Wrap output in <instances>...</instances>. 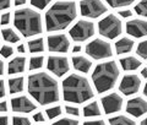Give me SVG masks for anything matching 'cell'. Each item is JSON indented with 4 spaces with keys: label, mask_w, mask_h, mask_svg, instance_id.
Returning <instances> with one entry per match:
<instances>
[{
    "label": "cell",
    "mask_w": 147,
    "mask_h": 125,
    "mask_svg": "<svg viewBox=\"0 0 147 125\" xmlns=\"http://www.w3.org/2000/svg\"><path fill=\"white\" fill-rule=\"evenodd\" d=\"M28 92L42 105L59 101L58 82L45 72H37L28 77Z\"/></svg>",
    "instance_id": "obj_1"
},
{
    "label": "cell",
    "mask_w": 147,
    "mask_h": 125,
    "mask_svg": "<svg viewBox=\"0 0 147 125\" xmlns=\"http://www.w3.org/2000/svg\"><path fill=\"white\" fill-rule=\"evenodd\" d=\"M76 17V4L74 1H58L45 14V26L48 31H61Z\"/></svg>",
    "instance_id": "obj_2"
},
{
    "label": "cell",
    "mask_w": 147,
    "mask_h": 125,
    "mask_svg": "<svg viewBox=\"0 0 147 125\" xmlns=\"http://www.w3.org/2000/svg\"><path fill=\"white\" fill-rule=\"evenodd\" d=\"M63 95L66 102L82 103L93 97V91L86 77L72 74L63 81Z\"/></svg>",
    "instance_id": "obj_3"
},
{
    "label": "cell",
    "mask_w": 147,
    "mask_h": 125,
    "mask_svg": "<svg viewBox=\"0 0 147 125\" xmlns=\"http://www.w3.org/2000/svg\"><path fill=\"white\" fill-rule=\"evenodd\" d=\"M13 24L25 37H32L42 32L40 15L30 7L16 10L13 14Z\"/></svg>",
    "instance_id": "obj_4"
},
{
    "label": "cell",
    "mask_w": 147,
    "mask_h": 125,
    "mask_svg": "<svg viewBox=\"0 0 147 125\" xmlns=\"http://www.w3.org/2000/svg\"><path fill=\"white\" fill-rule=\"evenodd\" d=\"M119 77V68L115 61H105L96 66L92 72V81L99 93L105 92L115 86Z\"/></svg>",
    "instance_id": "obj_5"
},
{
    "label": "cell",
    "mask_w": 147,
    "mask_h": 125,
    "mask_svg": "<svg viewBox=\"0 0 147 125\" xmlns=\"http://www.w3.org/2000/svg\"><path fill=\"white\" fill-rule=\"evenodd\" d=\"M98 30H99V33L104 37H107L108 39H114L119 34H121L123 25H121V21L115 15L110 14V15H107L99 21Z\"/></svg>",
    "instance_id": "obj_6"
},
{
    "label": "cell",
    "mask_w": 147,
    "mask_h": 125,
    "mask_svg": "<svg viewBox=\"0 0 147 125\" xmlns=\"http://www.w3.org/2000/svg\"><path fill=\"white\" fill-rule=\"evenodd\" d=\"M86 53L93 59H105L112 57V47L107 41L96 38L86 45Z\"/></svg>",
    "instance_id": "obj_7"
},
{
    "label": "cell",
    "mask_w": 147,
    "mask_h": 125,
    "mask_svg": "<svg viewBox=\"0 0 147 125\" xmlns=\"http://www.w3.org/2000/svg\"><path fill=\"white\" fill-rule=\"evenodd\" d=\"M94 34V25L93 22L87 20L77 21L70 30V36L75 42H84L91 38Z\"/></svg>",
    "instance_id": "obj_8"
},
{
    "label": "cell",
    "mask_w": 147,
    "mask_h": 125,
    "mask_svg": "<svg viewBox=\"0 0 147 125\" xmlns=\"http://www.w3.org/2000/svg\"><path fill=\"white\" fill-rule=\"evenodd\" d=\"M80 11L82 16L97 18L107 11V6L102 0H82L80 3Z\"/></svg>",
    "instance_id": "obj_9"
},
{
    "label": "cell",
    "mask_w": 147,
    "mask_h": 125,
    "mask_svg": "<svg viewBox=\"0 0 147 125\" xmlns=\"http://www.w3.org/2000/svg\"><path fill=\"white\" fill-rule=\"evenodd\" d=\"M47 66L54 75L57 76H64L66 72L70 70V65H69V60L65 57H58V55H52L48 58Z\"/></svg>",
    "instance_id": "obj_10"
},
{
    "label": "cell",
    "mask_w": 147,
    "mask_h": 125,
    "mask_svg": "<svg viewBox=\"0 0 147 125\" xmlns=\"http://www.w3.org/2000/svg\"><path fill=\"white\" fill-rule=\"evenodd\" d=\"M140 86H141V80L137 75H125L121 78L119 90L125 96H130L136 93L139 91Z\"/></svg>",
    "instance_id": "obj_11"
},
{
    "label": "cell",
    "mask_w": 147,
    "mask_h": 125,
    "mask_svg": "<svg viewBox=\"0 0 147 125\" xmlns=\"http://www.w3.org/2000/svg\"><path fill=\"white\" fill-rule=\"evenodd\" d=\"M70 42L65 34H53L48 37V48L50 52L65 53L69 50Z\"/></svg>",
    "instance_id": "obj_12"
},
{
    "label": "cell",
    "mask_w": 147,
    "mask_h": 125,
    "mask_svg": "<svg viewBox=\"0 0 147 125\" xmlns=\"http://www.w3.org/2000/svg\"><path fill=\"white\" fill-rule=\"evenodd\" d=\"M100 102H102L103 109L107 114L117 113L123 107V98L118 93H110L108 96H104Z\"/></svg>",
    "instance_id": "obj_13"
},
{
    "label": "cell",
    "mask_w": 147,
    "mask_h": 125,
    "mask_svg": "<svg viewBox=\"0 0 147 125\" xmlns=\"http://www.w3.org/2000/svg\"><path fill=\"white\" fill-rule=\"evenodd\" d=\"M126 112L129 114L134 115V117H136V118L142 117V115L147 112L146 101L144 98H141V97H136V98H132L130 101H127Z\"/></svg>",
    "instance_id": "obj_14"
},
{
    "label": "cell",
    "mask_w": 147,
    "mask_h": 125,
    "mask_svg": "<svg viewBox=\"0 0 147 125\" xmlns=\"http://www.w3.org/2000/svg\"><path fill=\"white\" fill-rule=\"evenodd\" d=\"M126 32L135 38H142L147 34V24L145 20H131L126 24Z\"/></svg>",
    "instance_id": "obj_15"
},
{
    "label": "cell",
    "mask_w": 147,
    "mask_h": 125,
    "mask_svg": "<svg viewBox=\"0 0 147 125\" xmlns=\"http://www.w3.org/2000/svg\"><path fill=\"white\" fill-rule=\"evenodd\" d=\"M11 108L16 113H30L36 109V104L26 96H20L11 99Z\"/></svg>",
    "instance_id": "obj_16"
},
{
    "label": "cell",
    "mask_w": 147,
    "mask_h": 125,
    "mask_svg": "<svg viewBox=\"0 0 147 125\" xmlns=\"http://www.w3.org/2000/svg\"><path fill=\"white\" fill-rule=\"evenodd\" d=\"M72 64H74V68L81 72H88L92 66L91 60H88L85 57H81V55L72 57Z\"/></svg>",
    "instance_id": "obj_17"
},
{
    "label": "cell",
    "mask_w": 147,
    "mask_h": 125,
    "mask_svg": "<svg viewBox=\"0 0 147 125\" xmlns=\"http://www.w3.org/2000/svg\"><path fill=\"white\" fill-rule=\"evenodd\" d=\"M25 65H26V58L25 57H16V58H13L11 61L9 63V66H7L9 74L22 72L25 70Z\"/></svg>",
    "instance_id": "obj_18"
},
{
    "label": "cell",
    "mask_w": 147,
    "mask_h": 125,
    "mask_svg": "<svg viewBox=\"0 0 147 125\" xmlns=\"http://www.w3.org/2000/svg\"><path fill=\"white\" fill-rule=\"evenodd\" d=\"M134 47V41L127 38V37H124V38L119 39L115 43V50L118 54H124V53H129Z\"/></svg>",
    "instance_id": "obj_19"
},
{
    "label": "cell",
    "mask_w": 147,
    "mask_h": 125,
    "mask_svg": "<svg viewBox=\"0 0 147 125\" xmlns=\"http://www.w3.org/2000/svg\"><path fill=\"white\" fill-rule=\"evenodd\" d=\"M120 64H121L124 70L129 71V70H136L137 68L141 66L142 63L139 59H136L135 57H126V58L120 59Z\"/></svg>",
    "instance_id": "obj_20"
},
{
    "label": "cell",
    "mask_w": 147,
    "mask_h": 125,
    "mask_svg": "<svg viewBox=\"0 0 147 125\" xmlns=\"http://www.w3.org/2000/svg\"><path fill=\"white\" fill-rule=\"evenodd\" d=\"M24 77H15V78H10L9 80V90H10V93H18V92H22L25 86L24 82Z\"/></svg>",
    "instance_id": "obj_21"
},
{
    "label": "cell",
    "mask_w": 147,
    "mask_h": 125,
    "mask_svg": "<svg viewBox=\"0 0 147 125\" xmlns=\"http://www.w3.org/2000/svg\"><path fill=\"white\" fill-rule=\"evenodd\" d=\"M99 114H100V108L97 102H92V103L85 105V108H84L85 117H97Z\"/></svg>",
    "instance_id": "obj_22"
},
{
    "label": "cell",
    "mask_w": 147,
    "mask_h": 125,
    "mask_svg": "<svg viewBox=\"0 0 147 125\" xmlns=\"http://www.w3.org/2000/svg\"><path fill=\"white\" fill-rule=\"evenodd\" d=\"M109 123L110 125H136L134 120L125 117V115H118V117L110 118Z\"/></svg>",
    "instance_id": "obj_23"
},
{
    "label": "cell",
    "mask_w": 147,
    "mask_h": 125,
    "mask_svg": "<svg viewBox=\"0 0 147 125\" xmlns=\"http://www.w3.org/2000/svg\"><path fill=\"white\" fill-rule=\"evenodd\" d=\"M28 48H30V52H32V53H42L44 50L43 38H36V39L30 41Z\"/></svg>",
    "instance_id": "obj_24"
},
{
    "label": "cell",
    "mask_w": 147,
    "mask_h": 125,
    "mask_svg": "<svg viewBox=\"0 0 147 125\" xmlns=\"http://www.w3.org/2000/svg\"><path fill=\"white\" fill-rule=\"evenodd\" d=\"M1 33H3L4 39H5L6 42H10V43H16V42L20 41V37H18L16 32L13 30H11V28H4L1 31Z\"/></svg>",
    "instance_id": "obj_25"
},
{
    "label": "cell",
    "mask_w": 147,
    "mask_h": 125,
    "mask_svg": "<svg viewBox=\"0 0 147 125\" xmlns=\"http://www.w3.org/2000/svg\"><path fill=\"white\" fill-rule=\"evenodd\" d=\"M44 58L43 57H33L30 60V70H37L43 66Z\"/></svg>",
    "instance_id": "obj_26"
},
{
    "label": "cell",
    "mask_w": 147,
    "mask_h": 125,
    "mask_svg": "<svg viewBox=\"0 0 147 125\" xmlns=\"http://www.w3.org/2000/svg\"><path fill=\"white\" fill-rule=\"evenodd\" d=\"M112 7H121V6H127L132 4L135 0H105Z\"/></svg>",
    "instance_id": "obj_27"
},
{
    "label": "cell",
    "mask_w": 147,
    "mask_h": 125,
    "mask_svg": "<svg viewBox=\"0 0 147 125\" xmlns=\"http://www.w3.org/2000/svg\"><path fill=\"white\" fill-rule=\"evenodd\" d=\"M135 11L141 16H147V0H141L135 6Z\"/></svg>",
    "instance_id": "obj_28"
},
{
    "label": "cell",
    "mask_w": 147,
    "mask_h": 125,
    "mask_svg": "<svg viewBox=\"0 0 147 125\" xmlns=\"http://www.w3.org/2000/svg\"><path fill=\"white\" fill-rule=\"evenodd\" d=\"M136 53L139 54L142 59L147 58V42L146 41H142L139 44V47H137V49H136Z\"/></svg>",
    "instance_id": "obj_29"
},
{
    "label": "cell",
    "mask_w": 147,
    "mask_h": 125,
    "mask_svg": "<svg viewBox=\"0 0 147 125\" xmlns=\"http://www.w3.org/2000/svg\"><path fill=\"white\" fill-rule=\"evenodd\" d=\"M50 1H52V0H31V4L34 7L39 9V10H43V9H45L49 5Z\"/></svg>",
    "instance_id": "obj_30"
},
{
    "label": "cell",
    "mask_w": 147,
    "mask_h": 125,
    "mask_svg": "<svg viewBox=\"0 0 147 125\" xmlns=\"http://www.w3.org/2000/svg\"><path fill=\"white\" fill-rule=\"evenodd\" d=\"M45 112H47V117L49 119H53V118H55V117H58V115L61 114V108L60 107H52V108L47 109Z\"/></svg>",
    "instance_id": "obj_31"
},
{
    "label": "cell",
    "mask_w": 147,
    "mask_h": 125,
    "mask_svg": "<svg viewBox=\"0 0 147 125\" xmlns=\"http://www.w3.org/2000/svg\"><path fill=\"white\" fill-rule=\"evenodd\" d=\"M53 125H79V122L70 118H63L60 120H58V122H55Z\"/></svg>",
    "instance_id": "obj_32"
},
{
    "label": "cell",
    "mask_w": 147,
    "mask_h": 125,
    "mask_svg": "<svg viewBox=\"0 0 147 125\" xmlns=\"http://www.w3.org/2000/svg\"><path fill=\"white\" fill-rule=\"evenodd\" d=\"M12 53H13V49L10 45H3L1 49H0V54H1V57H4V58H10Z\"/></svg>",
    "instance_id": "obj_33"
},
{
    "label": "cell",
    "mask_w": 147,
    "mask_h": 125,
    "mask_svg": "<svg viewBox=\"0 0 147 125\" xmlns=\"http://www.w3.org/2000/svg\"><path fill=\"white\" fill-rule=\"evenodd\" d=\"M12 125H30V120L25 117H13Z\"/></svg>",
    "instance_id": "obj_34"
},
{
    "label": "cell",
    "mask_w": 147,
    "mask_h": 125,
    "mask_svg": "<svg viewBox=\"0 0 147 125\" xmlns=\"http://www.w3.org/2000/svg\"><path fill=\"white\" fill-rule=\"evenodd\" d=\"M65 110H66V113H67V114H70V115H75V117H79V115H80V110H79V108H76V107L66 105V107H65Z\"/></svg>",
    "instance_id": "obj_35"
},
{
    "label": "cell",
    "mask_w": 147,
    "mask_h": 125,
    "mask_svg": "<svg viewBox=\"0 0 147 125\" xmlns=\"http://www.w3.org/2000/svg\"><path fill=\"white\" fill-rule=\"evenodd\" d=\"M10 18H11V16H10V12H6V14H4V15L1 16V18H0V24L1 25H7V24H10Z\"/></svg>",
    "instance_id": "obj_36"
},
{
    "label": "cell",
    "mask_w": 147,
    "mask_h": 125,
    "mask_svg": "<svg viewBox=\"0 0 147 125\" xmlns=\"http://www.w3.org/2000/svg\"><path fill=\"white\" fill-rule=\"evenodd\" d=\"M11 0H0V10H6L10 7Z\"/></svg>",
    "instance_id": "obj_37"
},
{
    "label": "cell",
    "mask_w": 147,
    "mask_h": 125,
    "mask_svg": "<svg viewBox=\"0 0 147 125\" xmlns=\"http://www.w3.org/2000/svg\"><path fill=\"white\" fill-rule=\"evenodd\" d=\"M84 125H105L103 120H91V122H86Z\"/></svg>",
    "instance_id": "obj_38"
},
{
    "label": "cell",
    "mask_w": 147,
    "mask_h": 125,
    "mask_svg": "<svg viewBox=\"0 0 147 125\" xmlns=\"http://www.w3.org/2000/svg\"><path fill=\"white\" fill-rule=\"evenodd\" d=\"M33 119H34V122H38V123H40V122H44V117H43V114L40 113V112L36 113V114L33 115Z\"/></svg>",
    "instance_id": "obj_39"
},
{
    "label": "cell",
    "mask_w": 147,
    "mask_h": 125,
    "mask_svg": "<svg viewBox=\"0 0 147 125\" xmlns=\"http://www.w3.org/2000/svg\"><path fill=\"white\" fill-rule=\"evenodd\" d=\"M5 96V85H4V81L0 80V98Z\"/></svg>",
    "instance_id": "obj_40"
},
{
    "label": "cell",
    "mask_w": 147,
    "mask_h": 125,
    "mask_svg": "<svg viewBox=\"0 0 147 125\" xmlns=\"http://www.w3.org/2000/svg\"><path fill=\"white\" fill-rule=\"evenodd\" d=\"M119 15H120L121 17H130L132 14H131L130 10H121L120 12H119Z\"/></svg>",
    "instance_id": "obj_41"
},
{
    "label": "cell",
    "mask_w": 147,
    "mask_h": 125,
    "mask_svg": "<svg viewBox=\"0 0 147 125\" xmlns=\"http://www.w3.org/2000/svg\"><path fill=\"white\" fill-rule=\"evenodd\" d=\"M7 110V103L6 102H0V113H4Z\"/></svg>",
    "instance_id": "obj_42"
},
{
    "label": "cell",
    "mask_w": 147,
    "mask_h": 125,
    "mask_svg": "<svg viewBox=\"0 0 147 125\" xmlns=\"http://www.w3.org/2000/svg\"><path fill=\"white\" fill-rule=\"evenodd\" d=\"M7 117H0V125H7L9 122H7Z\"/></svg>",
    "instance_id": "obj_43"
},
{
    "label": "cell",
    "mask_w": 147,
    "mask_h": 125,
    "mask_svg": "<svg viewBox=\"0 0 147 125\" xmlns=\"http://www.w3.org/2000/svg\"><path fill=\"white\" fill-rule=\"evenodd\" d=\"M26 3V0H15V5L16 6H20V5H24Z\"/></svg>",
    "instance_id": "obj_44"
},
{
    "label": "cell",
    "mask_w": 147,
    "mask_h": 125,
    "mask_svg": "<svg viewBox=\"0 0 147 125\" xmlns=\"http://www.w3.org/2000/svg\"><path fill=\"white\" fill-rule=\"evenodd\" d=\"M17 52L18 53H25V45H22V44H20L17 47Z\"/></svg>",
    "instance_id": "obj_45"
},
{
    "label": "cell",
    "mask_w": 147,
    "mask_h": 125,
    "mask_svg": "<svg viewBox=\"0 0 147 125\" xmlns=\"http://www.w3.org/2000/svg\"><path fill=\"white\" fill-rule=\"evenodd\" d=\"M3 74H4V61L0 59V75H3Z\"/></svg>",
    "instance_id": "obj_46"
},
{
    "label": "cell",
    "mask_w": 147,
    "mask_h": 125,
    "mask_svg": "<svg viewBox=\"0 0 147 125\" xmlns=\"http://www.w3.org/2000/svg\"><path fill=\"white\" fill-rule=\"evenodd\" d=\"M80 50H81L80 45H75V47H74V49H72V52H74V53H79Z\"/></svg>",
    "instance_id": "obj_47"
},
{
    "label": "cell",
    "mask_w": 147,
    "mask_h": 125,
    "mask_svg": "<svg viewBox=\"0 0 147 125\" xmlns=\"http://www.w3.org/2000/svg\"><path fill=\"white\" fill-rule=\"evenodd\" d=\"M141 75L144 76V77H147V69H146V68H144V69H142V71H141Z\"/></svg>",
    "instance_id": "obj_48"
},
{
    "label": "cell",
    "mask_w": 147,
    "mask_h": 125,
    "mask_svg": "<svg viewBox=\"0 0 147 125\" xmlns=\"http://www.w3.org/2000/svg\"><path fill=\"white\" fill-rule=\"evenodd\" d=\"M141 125H147V119H144L141 122Z\"/></svg>",
    "instance_id": "obj_49"
}]
</instances>
